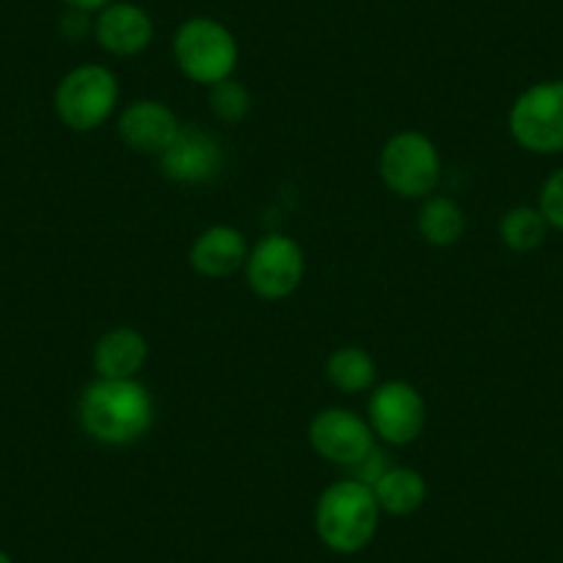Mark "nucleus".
Segmentation results:
<instances>
[{
    "mask_svg": "<svg viewBox=\"0 0 563 563\" xmlns=\"http://www.w3.org/2000/svg\"><path fill=\"white\" fill-rule=\"evenodd\" d=\"M78 420L100 445H133L153 429L155 400L139 378H97L80 395Z\"/></svg>",
    "mask_w": 563,
    "mask_h": 563,
    "instance_id": "f257e3e1",
    "label": "nucleus"
},
{
    "mask_svg": "<svg viewBox=\"0 0 563 563\" xmlns=\"http://www.w3.org/2000/svg\"><path fill=\"white\" fill-rule=\"evenodd\" d=\"M378 508L371 484L343 478L329 484L316 503V533L327 550L338 555H356L376 539Z\"/></svg>",
    "mask_w": 563,
    "mask_h": 563,
    "instance_id": "f03ea898",
    "label": "nucleus"
},
{
    "mask_svg": "<svg viewBox=\"0 0 563 563\" xmlns=\"http://www.w3.org/2000/svg\"><path fill=\"white\" fill-rule=\"evenodd\" d=\"M172 56L177 69L186 75L191 84L216 86L221 80L232 78L238 67V40L224 23L216 18H188L177 25L175 40H172Z\"/></svg>",
    "mask_w": 563,
    "mask_h": 563,
    "instance_id": "7ed1b4c3",
    "label": "nucleus"
},
{
    "mask_svg": "<svg viewBox=\"0 0 563 563\" xmlns=\"http://www.w3.org/2000/svg\"><path fill=\"white\" fill-rule=\"evenodd\" d=\"M382 183L400 199H426L442 180V158L434 141L417 130L389 135L378 155Z\"/></svg>",
    "mask_w": 563,
    "mask_h": 563,
    "instance_id": "20e7f679",
    "label": "nucleus"
},
{
    "mask_svg": "<svg viewBox=\"0 0 563 563\" xmlns=\"http://www.w3.org/2000/svg\"><path fill=\"white\" fill-rule=\"evenodd\" d=\"M119 106V80L106 64H80L56 86V117L75 133H91L113 117Z\"/></svg>",
    "mask_w": 563,
    "mask_h": 563,
    "instance_id": "39448f33",
    "label": "nucleus"
},
{
    "mask_svg": "<svg viewBox=\"0 0 563 563\" xmlns=\"http://www.w3.org/2000/svg\"><path fill=\"white\" fill-rule=\"evenodd\" d=\"M508 133L525 153H563V80H539L514 100Z\"/></svg>",
    "mask_w": 563,
    "mask_h": 563,
    "instance_id": "423d86ee",
    "label": "nucleus"
},
{
    "mask_svg": "<svg viewBox=\"0 0 563 563\" xmlns=\"http://www.w3.org/2000/svg\"><path fill=\"white\" fill-rule=\"evenodd\" d=\"M243 271H246V282L254 296L265 301H282L301 288L307 274V254L296 238L271 232L249 249Z\"/></svg>",
    "mask_w": 563,
    "mask_h": 563,
    "instance_id": "0eeeda50",
    "label": "nucleus"
},
{
    "mask_svg": "<svg viewBox=\"0 0 563 563\" xmlns=\"http://www.w3.org/2000/svg\"><path fill=\"white\" fill-rule=\"evenodd\" d=\"M312 451L329 464L356 470L365 464L376 451V434H373L367 417L356 415L345 406H327L310 420L307 429Z\"/></svg>",
    "mask_w": 563,
    "mask_h": 563,
    "instance_id": "6e6552de",
    "label": "nucleus"
},
{
    "mask_svg": "<svg viewBox=\"0 0 563 563\" xmlns=\"http://www.w3.org/2000/svg\"><path fill=\"white\" fill-rule=\"evenodd\" d=\"M367 422L384 445L406 448L420 440L426 429V400L411 382L389 378L373 387L367 400Z\"/></svg>",
    "mask_w": 563,
    "mask_h": 563,
    "instance_id": "1a4fd4ad",
    "label": "nucleus"
},
{
    "mask_svg": "<svg viewBox=\"0 0 563 563\" xmlns=\"http://www.w3.org/2000/svg\"><path fill=\"white\" fill-rule=\"evenodd\" d=\"M166 180L180 186H202L224 169L221 141L205 128H180L169 147L158 155Z\"/></svg>",
    "mask_w": 563,
    "mask_h": 563,
    "instance_id": "9d476101",
    "label": "nucleus"
},
{
    "mask_svg": "<svg viewBox=\"0 0 563 563\" xmlns=\"http://www.w3.org/2000/svg\"><path fill=\"white\" fill-rule=\"evenodd\" d=\"M155 40L150 12L130 0H113L95 14V42L117 58H133L147 51Z\"/></svg>",
    "mask_w": 563,
    "mask_h": 563,
    "instance_id": "9b49d317",
    "label": "nucleus"
},
{
    "mask_svg": "<svg viewBox=\"0 0 563 563\" xmlns=\"http://www.w3.org/2000/svg\"><path fill=\"white\" fill-rule=\"evenodd\" d=\"M180 119L164 100H135L119 113L117 133L128 150L158 158L180 133Z\"/></svg>",
    "mask_w": 563,
    "mask_h": 563,
    "instance_id": "f8f14e48",
    "label": "nucleus"
},
{
    "mask_svg": "<svg viewBox=\"0 0 563 563\" xmlns=\"http://www.w3.org/2000/svg\"><path fill=\"white\" fill-rule=\"evenodd\" d=\"M249 260V243L241 230L230 224H213L199 232L197 241L191 243L188 263L199 276L208 279H227L238 274Z\"/></svg>",
    "mask_w": 563,
    "mask_h": 563,
    "instance_id": "ddd939ff",
    "label": "nucleus"
},
{
    "mask_svg": "<svg viewBox=\"0 0 563 563\" xmlns=\"http://www.w3.org/2000/svg\"><path fill=\"white\" fill-rule=\"evenodd\" d=\"M150 360L147 338L133 327H117L95 343L97 378H139Z\"/></svg>",
    "mask_w": 563,
    "mask_h": 563,
    "instance_id": "4468645a",
    "label": "nucleus"
},
{
    "mask_svg": "<svg viewBox=\"0 0 563 563\" xmlns=\"http://www.w3.org/2000/svg\"><path fill=\"white\" fill-rule=\"evenodd\" d=\"M371 489L382 514H389V517H411L426 506V497H429L426 475L415 467H387L373 481Z\"/></svg>",
    "mask_w": 563,
    "mask_h": 563,
    "instance_id": "2eb2a0df",
    "label": "nucleus"
},
{
    "mask_svg": "<svg viewBox=\"0 0 563 563\" xmlns=\"http://www.w3.org/2000/svg\"><path fill=\"white\" fill-rule=\"evenodd\" d=\"M464 230H467V216L456 199L445 197V194H431L422 199L420 210H417V232L429 246H456Z\"/></svg>",
    "mask_w": 563,
    "mask_h": 563,
    "instance_id": "dca6fc26",
    "label": "nucleus"
},
{
    "mask_svg": "<svg viewBox=\"0 0 563 563\" xmlns=\"http://www.w3.org/2000/svg\"><path fill=\"white\" fill-rule=\"evenodd\" d=\"M376 360L360 345H343V349L332 351L327 365H323L327 382L345 395L371 389L376 384Z\"/></svg>",
    "mask_w": 563,
    "mask_h": 563,
    "instance_id": "f3484780",
    "label": "nucleus"
},
{
    "mask_svg": "<svg viewBox=\"0 0 563 563\" xmlns=\"http://www.w3.org/2000/svg\"><path fill=\"white\" fill-rule=\"evenodd\" d=\"M500 241L506 243L511 252L525 254L539 249L541 243L547 241V232H550V224L544 221L539 208H530V205H517V208L508 210L500 219Z\"/></svg>",
    "mask_w": 563,
    "mask_h": 563,
    "instance_id": "a211bd4d",
    "label": "nucleus"
},
{
    "mask_svg": "<svg viewBox=\"0 0 563 563\" xmlns=\"http://www.w3.org/2000/svg\"><path fill=\"white\" fill-rule=\"evenodd\" d=\"M210 111L221 119V122H241L252 111V91L246 89V84L235 78H227L221 84L210 86Z\"/></svg>",
    "mask_w": 563,
    "mask_h": 563,
    "instance_id": "6ab92c4d",
    "label": "nucleus"
},
{
    "mask_svg": "<svg viewBox=\"0 0 563 563\" xmlns=\"http://www.w3.org/2000/svg\"><path fill=\"white\" fill-rule=\"evenodd\" d=\"M536 208L541 210V216H544V221L550 224V230L563 232V166L552 172L544 180Z\"/></svg>",
    "mask_w": 563,
    "mask_h": 563,
    "instance_id": "aec40b11",
    "label": "nucleus"
},
{
    "mask_svg": "<svg viewBox=\"0 0 563 563\" xmlns=\"http://www.w3.org/2000/svg\"><path fill=\"white\" fill-rule=\"evenodd\" d=\"M58 31H62L69 42H78L84 40L86 34H95V20L86 12H78V9H67V14H64L62 23H58Z\"/></svg>",
    "mask_w": 563,
    "mask_h": 563,
    "instance_id": "412c9836",
    "label": "nucleus"
},
{
    "mask_svg": "<svg viewBox=\"0 0 563 563\" xmlns=\"http://www.w3.org/2000/svg\"><path fill=\"white\" fill-rule=\"evenodd\" d=\"M64 3H67V9H78V12L97 14L100 9H106L108 3H113V0H64Z\"/></svg>",
    "mask_w": 563,
    "mask_h": 563,
    "instance_id": "4be33fe9",
    "label": "nucleus"
},
{
    "mask_svg": "<svg viewBox=\"0 0 563 563\" xmlns=\"http://www.w3.org/2000/svg\"><path fill=\"white\" fill-rule=\"evenodd\" d=\"M0 563H14V561H12V558H9V555H7V552L0 550Z\"/></svg>",
    "mask_w": 563,
    "mask_h": 563,
    "instance_id": "5701e85b",
    "label": "nucleus"
}]
</instances>
